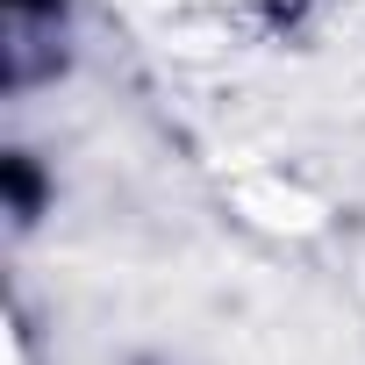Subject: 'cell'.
Wrapping results in <instances>:
<instances>
[{
	"instance_id": "cell-1",
	"label": "cell",
	"mask_w": 365,
	"mask_h": 365,
	"mask_svg": "<svg viewBox=\"0 0 365 365\" xmlns=\"http://www.w3.org/2000/svg\"><path fill=\"white\" fill-rule=\"evenodd\" d=\"M8 194H15V208H22V215L36 208V172H29L22 158H8Z\"/></svg>"
},
{
	"instance_id": "cell-2",
	"label": "cell",
	"mask_w": 365,
	"mask_h": 365,
	"mask_svg": "<svg viewBox=\"0 0 365 365\" xmlns=\"http://www.w3.org/2000/svg\"><path fill=\"white\" fill-rule=\"evenodd\" d=\"M15 15H58V0H8Z\"/></svg>"
}]
</instances>
